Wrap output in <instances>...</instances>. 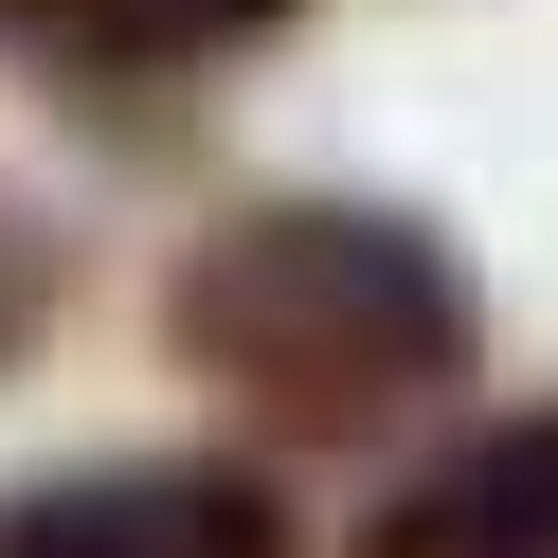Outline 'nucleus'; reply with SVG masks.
Segmentation results:
<instances>
[{"instance_id": "7ed1b4c3", "label": "nucleus", "mask_w": 558, "mask_h": 558, "mask_svg": "<svg viewBox=\"0 0 558 558\" xmlns=\"http://www.w3.org/2000/svg\"><path fill=\"white\" fill-rule=\"evenodd\" d=\"M361 558H558V397L541 414H469L433 469H397Z\"/></svg>"}, {"instance_id": "39448f33", "label": "nucleus", "mask_w": 558, "mask_h": 558, "mask_svg": "<svg viewBox=\"0 0 558 558\" xmlns=\"http://www.w3.org/2000/svg\"><path fill=\"white\" fill-rule=\"evenodd\" d=\"M54 306H73V234H54L37 198H0V378L54 342Z\"/></svg>"}, {"instance_id": "f03ea898", "label": "nucleus", "mask_w": 558, "mask_h": 558, "mask_svg": "<svg viewBox=\"0 0 558 558\" xmlns=\"http://www.w3.org/2000/svg\"><path fill=\"white\" fill-rule=\"evenodd\" d=\"M0 558H306L253 450H109L0 505Z\"/></svg>"}, {"instance_id": "20e7f679", "label": "nucleus", "mask_w": 558, "mask_h": 558, "mask_svg": "<svg viewBox=\"0 0 558 558\" xmlns=\"http://www.w3.org/2000/svg\"><path fill=\"white\" fill-rule=\"evenodd\" d=\"M306 0H0V54H37L54 90H181L270 54Z\"/></svg>"}, {"instance_id": "f257e3e1", "label": "nucleus", "mask_w": 558, "mask_h": 558, "mask_svg": "<svg viewBox=\"0 0 558 558\" xmlns=\"http://www.w3.org/2000/svg\"><path fill=\"white\" fill-rule=\"evenodd\" d=\"M162 361L289 450H361L486 378V289L450 253V217L306 181V198H234L162 270Z\"/></svg>"}]
</instances>
